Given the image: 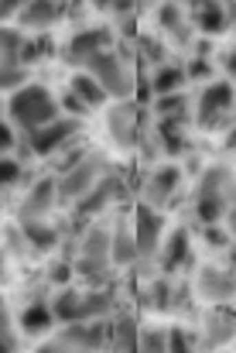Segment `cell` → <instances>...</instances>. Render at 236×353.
Listing matches in <instances>:
<instances>
[{
  "mask_svg": "<svg viewBox=\"0 0 236 353\" xmlns=\"http://www.w3.org/2000/svg\"><path fill=\"white\" fill-rule=\"evenodd\" d=\"M219 65H223V72H226V79H230V83H233V86H236V48H230V52L223 55V62H219Z\"/></svg>",
  "mask_w": 236,
  "mask_h": 353,
  "instance_id": "ee69618b",
  "label": "cell"
},
{
  "mask_svg": "<svg viewBox=\"0 0 236 353\" xmlns=\"http://www.w3.org/2000/svg\"><path fill=\"white\" fill-rule=\"evenodd\" d=\"M114 45V31L110 28H83V31H76L72 38H69V45H65V59L72 62V65H86L96 52H103V48H110Z\"/></svg>",
  "mask_w": 236,
  "mask_h": 353,
  "instance_id": "7c38bea8",
  "label": "cell"
},
{
  "mask_svg": "<svg viewBox=\"0 0 236 353\" xmlns=\"http://www.w3.org/2000/svg\"><path fill=\"white\" fill-rule=\"evenodd\" d=\"M236 103V86L230 79H213L206 83V90L195 100V120L202 127H219L223 120H230Z\"/></svg>",
  "mask_w": 236,
  "mask_h": 353,
  "instance_id": "5b68a950",
  "label": "cell"
},
{
  "mask_svg": "<svg viewBox=\"0 0 236 353\" xmlns=\"http://www.w3.org/2000/svg\"><path fill=\"white\" fill-rule=\"evenodd\" d=\"M107 134L123 151H130L137 144L140 130H137V103L133 100H117V107H110V114H107Z\"/></svg>",
  "mask_w": 236,
  "mask_h": 353,
  "instance_id": "4fadbf2b",
  "label": "cell"
},
{
  "mask_svg": "<svg viewBox=\"0 0 236 353\" xmlns=\"http://www.w3.org/2000/svg\"><path fill=\"white\" fill-rule=\"evenodd\" d=\"M189 261H192V240H189V230H175V234H168L161 240V247H158L161 274H175V271H182Z\"/></svg>",
  "mask_w": 236,
  "mask_h": 353,
  "instance_id": "e0dca14e",
  "label": "cell"
},
{
  "mask_svg": "<svg viewBox=\"0 0 236 353\" xmlns=\"http://www.w3.org/2000/svg\"><path fill=\"white\" fill-rule=\"evenodd\" d=\"M202 236H206V243H209V247H216V250H226V247L233 243L230 230H223L219 223H209V227H202Z\"/></svg>",
  "mask_w": 236,
  "mask_h": 353,
  "instance_id": "74e56055",
  "label": "cell"
},
{
  "mask_svg": "<svg viewBox=\"0 0 236 353\" xmlns=\"http://www.w3.org/2000/svg\"><path fill=\"white\" fill-rule=\"evenodd\" d=\"M110 236L114 230L107 227H93L83 234V243H79V257L72 261L76 264V274L93 281V285H103L114 271V261H110Z\"/></svg>",
  "mask_w": 236,
  "mask_h": 353,
  "instance_id": "3957f363",
  "label": "cell"
},
{
  "mask_svg": "<svg viewBox=\"0 0 236 353\" xmlns=\"http://www.w3.org/2000/svg\"><path fill=\"white\" fill-rule=\"evenodd\" d=\"M0 353H21V326L3 299H0Z\"/></svg>",
  "mask_w": 236,
  "mask_h": 353,
  "instance_id": "f1b7e54d",
  "label": "cell"
},
{
  "mask_svg": "<svg viewBox=\"0 0 236 353\" xmlns=\"http://www.w3.org/2000/svg\"><path fill=\"white\" fill-rule=\"evenodd\" d=\"M21 45H24V31L0 21V59H21Z\"/></svg>",
  "mask_w": 236,
  "mask_h": 353,
  "instance_id": "4dcf8cb0",
  "label": "cell"
},
{
  "mask_svg": "<svg viewBox=\"0 0 236 353\" xmlns=\"http://www.w3.org/2000/svg\"><path fill=\"white\" fill-rule=\"evenodd\" d=\"M226 261H230V268L236 271V240L230 243V247H226Z\"/></svg>",
  "mask_w": 236,
  "mask_h": 353,
  "instance_id": "7dc6e473",
  "label": "cell"
},
{
  "mask_svg": "<svg viewBox=\"0 0 236 353\" xmlns=\"http://www.w3.org/2000/svg\"><path fill=\"white\" fill-rule=\"evenodd\" d=\"M189 3V24L199 34H223L230 28L226 21V3L223 0H185Z\"/></svg>",
  "mask_w": 236,
  "mask_h": 353,
  "instance_id": "9a60e30c",
  "label": "cell"
},
{
  "mask_svg": "<svg viewBox=\"0 0 236 353\" xmlns=\"http://www.w3.org/2000/svg\"><path fill=\"white\" fill-rule=\"evenodd\" d=\"M185 76H189V83H213L216 65H213V59L195 55V59H189V62H185Z\"/></svg>",
  "mask_w": 236,
  "mask_h": 353,
  "instance_id": "d590c367",
  "label": "cell"
},
{
  "mask_svg": "<svg viewBox=\"0 0 236 353\" xmlns=\"http://www.w3.org/2000/svg\"><path fill=\"white\" fill-rule=\"evenodd\" d=\"M236 340V312L223 305H216L206 319H202V333H199V347L202 350H223Z\"/></svg>",
  "mask_w": 236,
  "mask_h": 353,
  "instance_id": "30bf717a",
  "label": "cell"
},
{
  "mask_svg": "<svg viewBox=\"0 0 236 353\" xmlns=\"http://www.w3.org/2000/svg\"><path fill=\"white\" fill-rule=\"evenodd\" d=\"M28 83V65L21 59H0V93H14Z\"/></svg>",
  "mask_w": 236,
  "mask_h": 353,
  "instance_id": "f546056e",
  "label": "cell"
},
{
  "mask_svg": "<svg viewBox=\"0 0 236 353\" xmlns=\"http://www.w3.org/2000/svg\"><path fill=\"white\" fill-rule=\"evenodd\" d=\"M192 292L202 299V302H213V305H223V302H233L236 299V271L226 264H202L195 271V281H192Z\"/></svg>",
  "mask_w": 236,
  "mask_h": 353,
  "instance_id": "52a82bcc",
  "label": "cell"
},
{
  "mask_svg": "<svg viewBox=\"0 0 236 353\" xmlns=\"http://www.w3.org/2000/svg\"><path fill=\"white\" fill-rule=\"evenodd\" d=\"M48 302H52L55 323H62V326H69V323H83V288H69V285H62Z\"/></svg>",
  "mask_w": 236,
  "mask_h": 353,
  "instance_id": "7402d4cb",
  "label": "cell"
},
{
  "mask_svg": "<svg viewBox=\"0 0 236 353\" xmlns=\"http://www.w3.org/2000/svg\"><path fill=\"white\" fill-rule=\"evenodd\" d=\"M55 203H58V179H38L31 189H28V196L21 199V213L17 216H31V220H48V213L55 210Z\"/></svg>",
  "mask_w": 236,
  "mask_h": 353,
  "instance_id": "2e32d148",
  "label": "cell"
},
{
  "mask_svg": "<svg viewBox=\"0 0 236 353\" xmlns=\"http://www.w3.org/2000/svg\"><path fill=\"white\" fill-rule=\"evenodd\" d=\"M175 3H185V0H175Z\"/></svg>",
  "mask_w": 236,
  "mask_h": 353,
  "instance_id": "c3c4849f",
  "label": "cell"
},
{
  "mask_svg": "<svg viewBox=\"0 0 236 353\" xmlns=\"http://www.w3.org/2000/svg\"><path fill=\"white\" fill-rule=\"evenodd\" d=\"M137 353H168V330H161V326H147V330H140Z\"/></svg>",
  "mask_w": 236,
  "mask_h": 353,
  "instance_id": "1f68e13d",
  "label": "cell"
},
{
  "mask_svg": "<svg viewBox=\"0 0 236 353\" xmlns=\"http://www.w3.org/2000/svg\"><path fill=\"white\" fill-rule=\"evenodd\" d=\"M182 189V168L178 165H161V168H154L151 175H147V182H144V203L147 206H168L171 199H175V192Z\"/></svg>",
  "mask_w": 236,
  "mask_h": 353,
  "instance_id": "5bb4252c",
  "label": "cell"
},
{
  "mask_svg": "<svg viewBox=\"0 0 236 353\" xmlns=\"http://www.w3.org/2000/svg\"><path fill=\"white\" fill-rule=\"evenodd\" d=\"M123 196H127L123 179L107 172V175H103V179H100V182H96V185H93V189H89V192H86L79 203H76V213H79V216H100L103 210H110V206H114V203H120Z\"/></svg>",
  "mask_w": 236,
  "mask_h": 353,
  "instance_id": "8fae6325",
  "label": "cell"
},
{
  "mask_svg": "<svg viewBox=\"0 0 236 353\" xmlns=\"http://www.w3.org/2000/svg\"><path fill=\"white\" fill-rule=\"evenodd\" d=\"M168 353H202L199 336H192V333L182 330V326H171V330H168Z\"/></svg>",
  "mask_w": 236,
  "mask_h": 353,
  "instance_id": "d6a6232c",
  "label": "cell"
},
{
  "mask_svg": "<svg viewBox=\"0 0 236 353\" xmlns=\"http://www.w3.org/2000/svg\"><path fill=\"white\" fill-rule=\"evenodd\" d=\"M185 83H189L185 65H175V62H161V65H154V72H151V93H158V97H164V93H182Z\"/></svg>",
  "mask_w": 236,
  "mask_h": 353,
  "instance_id": "603a6c76",
  "label": "cell"
},
{
  "mask_svg": "<svg viewBox=\"0 0 236 353\" xmlns=\"http://www.w3.org/2000/svg\"><path fill=\"white\" fill-rule=\"evenodd\" d=\"M154 110H158V117H182L185 120L189 100H185V93H164V97H158Z\"/></svg>",
  "mask_w": 236,
  "mask_h": 353,
  "instance_id": "e575fe53",
  "label": "cell"
},
{
  "mask_svg": "<svg viewBox=\"0 0 236 353\" xmlns=\"http://www.w3.org/2000/svg\"><path fill=\"white\" fill-rule=\"evenodd\" d=\"M69 90H72L89 110H100V107H107V100H110V93L100 86V79H96L93 72H76L72 83H69Z\"/></svg>",
  "mask_w": 236,
  "mask_h": 353,
  "instance_id": "cb8c5ba5",
  "label": "cell"
},
{
  "mask_svg": "<svg viewBox=\"0 0 236 353\" xmlns=\"http://www.w3.org/2000/svg\"><path fill=\"white\" fill-rule=\"evenodd\" d=\"M17 230L24 234L31 254H48L58 247V230L48 220H31V216H17Z\"/></svg>",
  "mask_w": 236,
  "mask_h": 353,
  "instance_id": "ffe728a7",
  "label": "cell"
},
{
  "mask_svg": "<svg viewBox=\"0 0 236 353\" xmlns=\"http://www.w3.org/2000/svg\"><path fill=\"white\" fill-rule=\"evenodd\" d=\"M226 230L233 234V240H236V206H230L226 210Z\"/></svg>",
  "mask_w": 236,
  "mask_h": 353,
  "instance_id": "f6af8a7d",
  "label": "cell"
},
{
  "mask_svg": "<svg viewBox=\"0 0 236 353\" xmlns=\"http://www.w3.org/2000/svg\"><path fill=\"white\" fill-rule=\"evenodd\" d=\"M17 326H21L24 336H45V333H52V326H55L52 302H45V299L28 302V305L21 309V316H17Z\"/></svg>",
  "mask_w": 236,
  "mask_h": 353,
  "instance_id": "d6986e66",
  "label": "cell"
},
{
  "mask_svg": "<svg viewBox=\"0 0 236 353\" xmlns=\"http://www.w3.org/2000/svg\"><path fill=\"white\" fill-rule=\"evenodd\" d=\"M24 175V165L14 158V154H0V192L3 189H14Z\"/></svg>",
  "mask_w": 236,
  "mask_h": 353,
  "instance_id": "8d00e7d4",
  "label": "cell"
},
{
  "mask_svg": "<svg viewBox=\"0 0 236 353\" xmlns=\"http://www.w3.org/2000/svg\"><path fill=\"white\" fill-rule=\"evenodd\" d=\"M58 110H62L58 100H55L52 90L41 86V83H24V86L14 90L10 100H7V120H10L14 130H21L24 137H28L31 130L52 123V120L58 117Z\"/></svg>",
  "mask_w": 236,
  "mask_h": 353,
  "instance_id": "6da1fadb",
  "label": "cell"
},
{
  "mask_svg": "<svg viewBox=\"0 0 236 353\" xmlns=\"http://www.w3.org/2000/svg\"><path fill=\"white\" fill-rule=\"evenodd\" d=\"M72 274H76V264H72V261H55V264H52V271H48V281L62 288V285H69V281H72Z\"/></svg>",
  "mask_w": 236,
  "mask_h": 353,
  "instance_id": "f35d334b",
  "label": "cell"
},
{
  "mask_svg": "<svg viewBox=\"0 0 236 353\" xmlns=\"http://www.w3.org/2000/svg\"><path fill=\"white\" fill-rule=\"evenodd\" d=\"M110 261L114 268H130L140 261V250H137V240H133V230L130 227H117L114 236H110Z\"/></svg>",
  "mask_w": 236,
  "mask_h": 353,
  "instance_id": "d4e9b609",
  "label": "cell"
},
{
  "mask_svg": "<svg viewBox=\"0 0 236 353\" xmlns=\"http://www.w3.org/2000/svg\"><path fill=\"white\" fill-rule=\"evenodd\" d=\"M83 69H86V72H93V76L100 79V86L110 93V100H133L137 72H133V65H130L120 52L103 48V52H96Z\"/></svg>",
  "mask_w": 236,
  "mask_h": 353,
  "instance_id": "7a4b0ae2",
  "label": "cell"
},
{
  "mask_svg": "<svg viewBox=\"0 0 236 353\" xmlns=\"http://www.w3.org/2000/svg\"><path fill=\"white\" fill-rule=\"evenodd\" d=\"M58 340L83 353H110V319L69 323V326H62Z\"/></svg>",
  "mask_w": 236,
  "mask_h": 353,
  "instance_id": "ba28073f",
  "label": "cell"
},
{
  "mask_svg": "<svg viewBox=\"0 0 236 353\" xmlns=\"http://www.w3.org/2000/svg\"><path fill=\"white\" fill-rule=\"evenodd\" d=\"M158 24L168 31V34H178V38H185L189 34V17H185V10H182V3H175V0H164L161 7H158Z\"/></svg>",
  "mask_w": 236,
  "mask_h": 353,
  "instance_id": "83f0119b",
  "label": "cell"
},
{
  "mask_svg": "<svg viewBox=\"0 0 236 353\" xmlns=\"http://www.w3.org/2000/svg\"><path fill=\"white\" fill-rule=\"evenodd\" d=\"M34 353H83V350H76V347H69V343H62V340L55 336V340H48V343L34 347Z\"/></svg>",
  "mask_w": 236,
  "mask_h": 353,
  "instance_id": "b9f144b4",
  "label": "cell"
},
{
  "mask_svg": "<svg viewBox=\"0 0 236 353\" xmlns=\"http://www.w3.org/2000/svg\"><path fill=\"white\" fill-rule=\"evenodd\" d=\"M110 172V165H107V158L103 154H96V151H89L79 165H72L69 172H62L58 175V203H79L103 175Z\"/></svg>",
  "mask_w": 236,
  "mask_h": 353,
  "instance_id": "277c9868",
  "label": "cell"
},
{
  "mask_svg": "<svg viewBox=\"0 0 236 353\" xmlns=\"http://www.w3.org/2000/svg\"><path fill=\"white\" fill-rule=\"evenodd\" d=\"M14 134H17L14 123L3 117L0 120V154H10V148H14Z\"/></svg>",
  "mask_w": 236,
  "mask_h": 353,
  "instance_id": "60d3db41",
  "label": "cell"
},
{
  "mask_svg": "<svg viewBox=\"0 0 236 353\" xmlns=\"http://www.w3.org/2000/svg\"><path fill=\"white\" fill-rule=\"evenodd\" d=\"M58 107H62V110H69V117H79V120L89 114V107H86V103H83V100H79V97H76L72 90H69V93H65V97L58 100Z\"/></svg>",
  "mask_w": 236,
  "mask_h": 353,
  "instance_id": "ab89813d",
  "label": "cell"
},
{
  "mask_svg": "<svg viewBox=\"0 0 236 353\" xmlns=\"http://www.w3.org/2000/svg\"><path fill=\"white\" fill-rule=\"evenodd\" d=\"M226 151H236V123H230V130H226Z\"/></svg>",
  "mask_w": 236,
  "mask_h": 353,
  "instance_id": "bcb514c9",
  "label": "cell"
},
{
  "mask_svg": "<svg viewBox=\"0 0 236 353\" xmlns=\"http://www.w3.org/2000/svg\"><path fill=\"white\" fill-rule=\"evenodd\" d=\"M24 3H28V0H0V21H10V17H17Z\"/></svg>",
  "mask_w": 236,
  "mask_h": 353,
  "instance_id": "7bdbcfd3",
  "label": "cell"
},
{
  "mask_svg": "<svg viewBox=\"0 0 236 353\" xmlns=\"http://www.w3.org/2000/svg\"><path fill=\"white\" fill-rule=\"evenodd\" d=\"M79 134V117H55L52 123L28 134V151L38 158H55L65 144H72Z\"/></svg>",
  "mask_w": 236,
  "mask_h": 353,
  "instance_id": "8992f818",
  "label": "cell"
},
{
  "mask_svg": "<svg viewBox=\"0 0 236 353\" xmlns=\"http://www.w3.org/2000/svg\"><path fill=\"white\" fill-rule=\"evenodd\" d=\"M130 230H133V240H137L140 261H144V257H154L158 247H161V240H164V216L158 213V206L140 203V206L133 210Z\"/></svg>",
  "mask_w": 236,
  "mask_h": 353,
  "instance_id": "9c48e42d",
  "label": "cell"
},
{
  "mask_svg": "<svg viewBox=\"0 0 236 353\" xmlns=\"http://www.w3.org/2000/svg\"><path fill=\"white\" fill-rule=\"evenodd\" d=\"M58 17H62L58 0H28L17 14V24H21V31H48L58 24Z\"/></svg>",
  "mask_w": 236,
  "mask_h": 353,
  "instance_id": "ac0fdd59",
  "label": "cell"
},
{
  "mask_svg": "<svg viewBox=\"0 0 236 353\" xmlns=\"http://www.w3.org/2000/svg\"><path fill=\"white\" fill-rule=\"evenodd\" d=\"M192 210H195V220H199L202 227H209V223H219V220H226V210H230V203H226V196H195Z\"/></svg>",
  "mask_w": 236,
  "mask_h": 353,
  "instance_id": "4316f807",
  "label": "cell"
},
{
  "mask_svg": "<svg viewBox=\"0 0 236 353\" xmlns=\"http://www.w3.org/2000/svg\"><path fill=\"white\" fill-rule=\"evenodd\" d=\"M140 326L130 312H117L110 319V353H137Z\"/></svg>",
  "mask_w": 236,
  "mask_h": 353,
  "instance_id": "44dd1931",
  "label": "cell"
},
{
  "mask_svg": "<svg viewBox=\"0 0 236 353\" xmlns=\"http://www.w3.org/2000/svg\"><path fill=\"white\" fill-rule=\"evenodd\" d=\"M48 52H52V41H48V38H41V31H38V38H24V45H21V62L31 69V65H34V62H41Z\"/></svg>",
  "mask_w": 236,
  "mask_h": 353,
  "instance_id": "836d02e7",
  "label": "cell"
},
{
  "mask_svg": "<svg viewBox=\"0 0 236 353\" xmlns=\"http://www.w3.org/2000/svg\"><path fill=\"white\" fill-rule=\"evenodd\" d=\"M233 179L236 175L226 165H209L199 175V182H195V196H226L230 185H233Z\"/></svg>",
  "mask_w": 236,
  "mask_h": 353,
  "instance_id": "484cf974",
  "label": "cell"
}]
</instances>
